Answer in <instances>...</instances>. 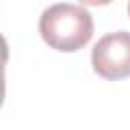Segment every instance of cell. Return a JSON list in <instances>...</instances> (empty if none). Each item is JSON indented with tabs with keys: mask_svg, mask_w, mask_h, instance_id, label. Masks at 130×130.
I'll list each match as a JSON object with an SVG mask.
<instances>
[{
	"mask_svg": "<svg viewBox=\"0 0 130 130\" xmlns=\"http://www.w3.org/2000/svg\"><path fill=\"white\" fill-rule=\"evenodd\" d=\"M93 71L110 81H118L130 75V32L116 30L104 35L91 49Z\"/></svg>",
	"mask_w": 130,
	"mask_h": 130,
	"instance_id": "7a4b0ae2",
	"label": "cell"
},
{
	"mask_svg": "<svg viewBox=\"0 0 130 130\" xmlns=\"http://www.w3.org/2000/svg\"><path fill=\"white\" fill-rule=\"evenodd\" d=\"M81 4H87V6H104V4H110L112 0H79Z\"/></svg>",
	"mask_w": 130,
	"mask_h": 130,
	"instance_id": "3957f363",
	"label": "cell"
},
{
	"mask_svg": "<svg viewBox=\"0 0 130 130\" xmlns=\"http://www.w3.org/2000/svg\"><path fill=\"white\" fill-rule=\"evenodd\" d=\"M39 32L51 49L73 53L89 43L93 35V18L83 6L59 2L43 10Z\"/></svg>",
	"mask_w": 130,
	"mask_h": 130,
	"instance_id": "6da1fadb",
	"label": "cell"
},
{
	"mask_svg": "<svg viewBox=\"0 0 130 130\" xmlns=\"http://www.w3.org/2000/svg\"><path fill=\"white\" fill-rule=\"evenodd\" d=\"M128 16H130V2H128Z\"/></svg>",
	"mask_w": 130,
	"mask_h": 130,
	"instance_id": "277c9868",
	"label": "cell"
}]
</instances>
